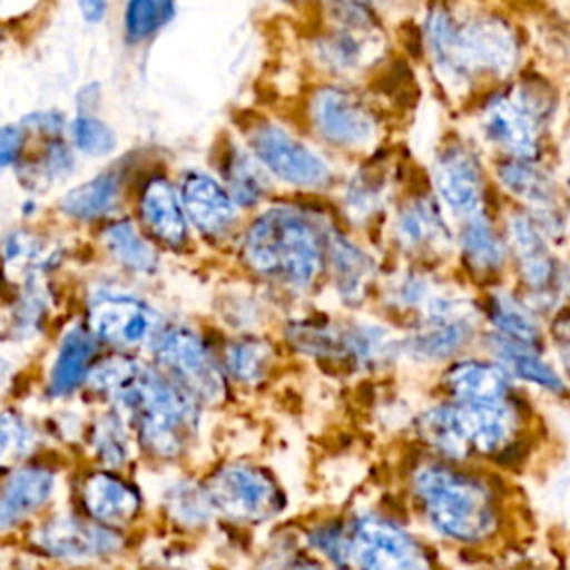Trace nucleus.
<instances>
[{
  "mask_svg": "<svg viewBox=\"0 0 570 570\" xmlns=\"http://www.w3.org/2000/svg\"><path fill=\"white\" fill-rule=\"evenodd\" d=\"M87 381L114 401L151 454L178 456L191 439L198 403L163 372L129 356H111L94 365Z\"/></svg>",
  "mask_w": 570,
  "mask_h": 570,
  "instance_id": "obj_1",
  "label": "nucleus"
},
{
  "mask_svg": "<svg viewBox=\"0 0 570 570\" xmlns=\"http://www.w3.org/2000/svg\"><path fill=\"white\" fill-rule=\"evenodd\" d=\"M240 258L263 278L309 289L327 267V236L305 212L274 205L247 225Z\"/></svg>",
  "mask_w": 570,
  "mask_h": 570,
  "instance_id": "obj_2",
  "label": "nucleus"
},
{
  "mask_svg": "<svg viewBox=\"0 0 570 570\" xmlns=\"http://www.w3.org/2000/svg\"><path fill=\"white\" fill-rule=\"evenodd\" d=\"M412 492L421 514L443 539L481 543L499 525V508L490 485L445 461H430L414 470Z\"/></svg>",
  "mask_w": 570,
  "mask_h": 570,
  "instance_id": "obj_3",
  "label": "nucleus"
},
{
  "mask_svg": "<svg viewBox=\"0 0 570 570\" xmlns=\"http://www.w3.org/2000/svg\"><path fill=\"white\" fill-rule=\"evenodd\" d=\"M434 65L452 82L503 76L519 58L512 29L497 18H459L450 9H432L425 24Z\"/></svg>",
  "mask_w": 570,
  "mask_h": 570,
  "instance_id": "obj_4",
  "label": "nucleus"
},
{
  "mask_svg": "<svg viewBox=\"0 0 570 570\" xmlns=\"http://www.w3.org/2000/svg\"><path fill=\"white\" fill-rule=\"evenodd\" d=\"M243 136L245 147L272 178L298 189H323L332 183V167L325 158L283 125L256 118Z\"/></svg>",
  "mask_w": 570,
  "mask_h": 570,
  "instance_id": "obj_5",
  "label": "nucleus"
},
{
  "mask_svg": "<svg viewBox=\"0 0 570 570\" xmlns=\"http://www.w3.org/2000/svg\"><path fill=\"white\" fill-rule=\"evenodd\" d=\"M154 354L165 376L180 385L196 403H220L227 396V374L198 332L185 325L163 327Z\"/></svg>",
  "mask_w": 570,
  "mask_h": 570,
  "instance_id": "obj_6",
  "label": "nucleus"
},
{
  "mask_svg": "<svg viewBox=\"0 0 570 570\" xmlns=\"http://www.w3.org/2000/svg\"><path fill=\"white\" fill-rule=\"evenodd\" d=\"M205 490L214 510L236 523H261L285 508V494L276 479L245 461L220 465L209 476Z\"/></svg>",
  "mask_w": 570,
  "mask_h": 570,
  "instance_id": "obj_7",
  "label": "nucleus"
},
{
  "mask_svg": "<svg viewBox=\"0 0 570 570\" xmlns=\"http://www.w3.org/2000/svg\"><path fill=\"white\" fill-rule=\"evenodd\" d=\"M548 114L550 102L543 89L523 87L492 96L483 107L481 129L492 145L512 158H534Z\"/></svg>",
  "mask_w": 570,
  "mask_h": 570,
  "instance_id": "obj_8",
  "label": "nucleus"
},
{
  "mask_svg": "<svg viewBox=\"0 0 570 570\" xmlns=\"http://www.w3.org/2000/svg\"><path fill=\"white\" fill-rule=\"evenodd\" d=\"M519 276L537 301L534 309L552 305L570 285V272L552 254L548 232L528 214H514L508 223V245Z\"/></svg>",
  "mask_w": 570,
  "mask_h": 570,
  "instance_id": "obj_9",
  "label": "nucleus"
},
{
  "mask_svg": "<svg viewBox=\"0 0 570 570\" xmlns=\"http://www.w3.org/2000/svg\"><path fill=\"white\" fill-rule=\"evenodd\" d=\"M309 122L321 140L336 149L358 151L379 136V120L372 107L352 89L321 87L309 98Z\"/></svg>",
  "mask_w": 570,
  "mask_h": 570,
  "instance_id": "obj_10",
  "label": "nucleus"
},
{
  "mask_svg": "<svg viewBox=\"0 0 570 570\" xmlns=\"http://www.w3.org/2000/svg\"><path fill=\"white\" fill-rule=\"evenodd\" d=\"M85 325L98 343L129 350L154 343L163 330V318L145 298L107 289L91 296Z\"/></svg>",
  "mask_w": 570,
  "mask_h": 570,
  "instance_id": "obj_11",
  "label": "nucleus"
},
{
  "mask_svg": "<svg viewBox=\"0 0 570 570\" xmlns=\"http://www.w3.org/2000/svg\"><path fill=\"white\" fill-rule=\"evenodd\" d=\"M347 532L350 561L358 570H432L425 548L383 517H358Z\"/></svg>",
  "mask_w": 570,
  "mask_h": 570,
  "instance_id": "obj_12",
  "label": "nucleus"
},
{
  "mask_svg": "<svg viewBox=\"0 0 570 570\" xmlns=\"http://www.w3.org/2000/svg\"><path fill=\"white\" fill-rule=\"evenodd\" d=\"M134 203L138 227L156 243L180 249L189 240V220L185 216L176 180L160 167L140 169L134 180Z\"/></svg>",
  "mask_w": 570,
  "mask_h": 570,
  "instance_id": "obj_13",
  "label": "nucleus"
},
{
  "mask_svg": "<svg viewBox=\"0 0 570 570\" xmlns=\"http://www.w3.org/2000/svg\"><path fill=\"white\" fill-rule=\"evenodd\" d=\"M189 227L209 240L227 238L238 223V205L216 174L185 169L176 180Z\"/></svg>",
  "mask_w": 570,
  "mask_h": 570,
  "instance_id": "obj_14",
  "label": "nucleus"
},
{
  "mask_svg": "<svg viewBox=\"0 0 570 570\" xmlns=\"http://www.w3.org/2000/svg\"><path fill=\"white\" fill-rule=\"evenodd\" d=\"M138 171H134L131 163L125 158L114 160L91 178L71 185L58 198V212L73 223H105L120 209L127 185L136 180Z\"/></svg>",
  "mask_w": 570,
  "mask_h": 570,
  "instance_id": "obj_15",
  "label": "nucleus"
},
{
  "mask_svg": "<svg viewBox=\"0 0 570 570\" xmlns=\"http://www.w3.org/2000/svg\"><path fill=\"white\" fill-rule=\"evenodd\" d=\"M432 180L439 200L461 220L483 214V171L465 145L450 142L436 154Z\"/></svg>",
  "mask_w": 570,
  "mask_h": 570,
  "instance_id": "obj_16",
  "label": "nucleus"
},
{
  "mask_svg": "<svg viewBox=\"0 0 570 570\" xmlns=\"http://www.w3.org/2000/svg\"><path fill=\"white\" fill-rule=\"evenodd\" d=\"M36 543L53 559L89 561L114 554L122 546V537L96 521L58 514L36 530Z\"/></svg>",
  "mask_w": 570,
  "mask_h": 570,
  "instance_id": "obj_17",
  "label": "nucleus"
},
{
  "mask_svg": "<svg viewBox=\"0 0 570 570\" xmlns=\"http://www.w3.org/2000/svg\"><path fill=\"white\" fill-rule=\"evenodd\" d=\"M452 403L456 407L461 434L470 454H497L514 439L519 428V414L512 401Z\"/></svg>",
  "mask_w": 570,
  "mask_h": 570,
  "instance_id": "obj_18",
  "label": "nucleus"
},
{
  "mask_svg": "<svg viewBox=\"0 0 570 570\" xmlns=\"http://www.w3.org/2000/svg\"><path fill=\"white\" fill-rule=\"evenodd\" d=\"M443 387L459 403L510 401L512 376L497 361L459 358L443 372Z\"/></svg>",
  "mask_w": 570,
  "mask_h": 570,
  "instance_id": "obj_19",
  "label": "nucleus"
},
{
  "mask_svg": "<svg viewBox=\"0 0 570 570\" xmlns=\"http://www.w3.org/2000/svg\"><path fill=\"white\" fill-rule=\"evenodd\" d=\"M82 508L91 521L120 528L134 521L140 512L142 499L138 490L114 472H94L85 479L80 490Z\"/></svg>",
  "mask_w": 570,
  "mask_h": 570,
  "instance_id": "obj_20",
  "label": "nucleus"
},
{
  "mask_svg": "<svg viewBox=\"0 0 570 570\" xmlns=\"http://www.w3.org/2000/svg\"><path fill=\"white\" fill-rule=\"evenodd\" d=\"M56 472L29 463L18 465L9 476L0 483V530H7L36 510H40L53 494Z\"/></svg>",
  "mask_w": 570,
  "mask_h": 570,
  "instance_id": "obj_21",
  "label": "nucleus"
},
{
  "mask_svg": "<svg viewBox=\"0 0 570 570\" xmlns=\"http://www.w3.org/2000/svg\"><path fill=\"white\" fill-rule=\"evenodd\" d=\"M58 245L27 227L11 229L0 240V269L18 287L42 281L45 272H49L58 263Z\"/></svg>",
  "mask_w": 570,
  "mask_h": 570,
  "instance_id": "obj_22",
  "label": "nucleus"
},
{
  "mask_svg": "<svg viewBox=\"0 0 570 570\" xmlns=\"http://www.w3.org/2000/svg\"><path fill=\"white\" fill-rule=\"evenodd\" d=\"M96 352H98V341L87 325L73 323L69 330H65L49 367V379H47L49 394L67 396L76 392L89 379Z\"/></svg>",
  "mask_w": 570,
  "mask_h": 570,
  "instance_id": "obj_23",
  "label": "nucleus"
},
{
  "mask_svg": "<svg viewBox=\"0 0 570 570\" xmlns=\"http://www.w3.org/2000/svg\"><path fill=\"white\" fill-rule=\"evenodd\" d=\"M78 169V154L65 136L29 140V147L13 169L24 189L38 194L58 183L69 180Z\"/></svg>",
  "mask_w": 570,
  "mask_h": 570,
  "instance_id": "obj_24",
  "label": "nucleus"
},
{
  "mask_svg": "<svg viewBox=\"0 0 570 570\" xmlns=\"http://www.w3.org/2000/svg\"><path fill=\"white\" fill-rule=\"evenodd\" d=\"M216 158L218 178L238 207H254L265 198L269 189V174L245 145L225 140L218 145Z\"/></svg>",
  "mask_w": 570,
  "mask_h": 570,
  "instance_id": "obj_25",
  "label": "nucleus"
},
{
  "mask_svg": "<svg viewBox=\"0 0 570 570\" xmlns=\"http://www.w3.org/2000/svg\"><path fill=\"white\" fill-rule=\"evenodd\" d=\"M399 243L412 252L441 249L450 245V229L441 216L439 203L430 196H416L401 205L394 223Z\"/></svg>",
  "mask_w": 570,
  "mask_h": 570,
  "instance_id": "obj_26",
  "label": "nucleus"
},
{
  "mask_svg": "<svg viewBox=\"0 0 570 570\" xmlns=\"http://www.w3.org/2000/svg\"><path fill=\"white\" fill-rule=\"evenodd\" d=\"M327 267L343 303L358 305L367 296L374 278V263L358 245L345 236H327Z\"/></svg>",
  "mask_w": 570,
  "mask_h": 570,
  "instance_id": "obj_27",
  "label": "nucleus"
},
{
  "mask_svg": "<svg viewBox=\"0 0 570 570\" xmlns=\"http://www.w3.org/2000/svg\"><path fill=\"white\" fill-rule=\"evenodd\" d=\"M100 240L107 254L125 269L134 274H154L160 265L154 240L127 216L105 220Z\"/></svg>",
  "mask_w": 570,
  "mask_h": 570,
  "instance_id": "obj_28",
  "label": "nucleus"
},
{
  "mask_svg": "<svg viewBox=\"0 0 570 570\" xmlns=\"http://www.w3.org/2000/svg\"><path fill=\"white\" fill-rule=\"evenodd\" d=\"M490 345H492L494 361L501 363L512 379H521L525 383H532V385H537L550 394H559V396H563L568 392L563 376L541 356L539 347L514 343L494 332L490 334Z\"/></svg>",
  "mask_w": 570,
  "mask_h": 570,
  "instance_id": "obj_29",
  "label": "nucleus"
},
{
  "mask_svg": "<svg viewBox=\"0 0 570 570\" xmlns=\"http://www.w3.org/2000/svg\"><path fill=\"white\" fill-rule=\"evenodd\" d=\"M370 29L372 27L338 22L316 40L318 60L334 73H354L363 69L370 62V53H374V38L370 36Z\"/></svg>",
  "mask_w": 570,
  "mask_h": 570,
  "instance_id": "obj_30",
  "label": "nucleus"
},
{
  "mask_svg": "<svg viewBox=\"0 0 570 570\" xmlns=\"http://www.w3.org/2000/svg\"><path fill=\"white\" fill-rule=\"evenodd\" d=\"M474 321H421L401 347L416 361L432 363L454 356L472 336Z\"/></svg>",
  "mask_w": 570,
  "mask_h": 570,
  "instance_id": "obj_31",
  "label": "nucleus"
},
{
  "mask_svg": "<svg viewBox=\"0 0 570 570\" xmlns=\"http://www.w3.org/2000/svg\"><path fill=\"white\" fill-rule=\"evenodd\" d=\"M488 321L494 327V334L503 338L530 347L541 345L543 332L534 305L512 292H492L488 296Z\"/></svg>",
  "mask_w": 570,
  "mask_h": 570,
  "instance_id": "obj_32",
  "label": "nucleus"
},
{
  "mask_svg": "<svg viewBox=\"0 0 570 570\" xmlns=\"http://www.w3.org/2000/svg\"><path fill=\"white\" fill-rule=\"evenodd\" d=\"M459 247L468 269L481 278L494 276L503 267L508 256L505 243L499 238V234L483 214L463 218Z\"/></svg>",
  "mask_w": 570,
  "mask_h": 570,
  "instance_id": "obj_33",
  "label": "nucleus"
},
{
  "mask_svg": "<svg viewBox=\"0 0 570 570\" xmlns=\"http://www.w3.org/2000/svg\"><path fill=\"white\" fill-rule=\"evenodd\" d=\"M178 0H125L120 13L122 40L129 47L154 42L176 18Z\"/></svg>",
  "mask_w": 570,
  "mask_h": 570,
  "instance_id": "obj_34",
  "label": "nucleus"
},
{
  "mask_svg": "<svg viewBox=\"0 0 570 570\" xmlns=\"http://www.w3.org/2000/svg\"><path fill=\"white\" fill-rule=\"evenodd\" d=\"M501 185L521 198L528 205H534L543 212L552 207L554 189L548 174L534 163V158H505L497 171Z\"/></svg>",
  "mask_w": 570,
  "mask_h": 570,
  "instance_id": "obj_35",
  "label": "nucleus"
},
{
  "mask_svg": "<svg viewBox=\"0 0 570 570\" xmlns=\"http://www.w3.org/2000/svg\"><path fill=\"white\" fill-rule=\"evenodd\" d=\"M223 370L236 383L254 385L261 383L274 365V347L269 341L258 336H240L227 343L223 352Z\"/></svg>",
  "mask_w": 570,
  "mask_h": 570,
  "instance_id": "obj_36",
  "label": "nucleus"
},
{
  "mask_svg": "<svg viewBox=\"0 0 570 570\" xmlns=\"http://www.w3.org/2000/svg\"><path fill=\"white\" fill-rule=\"evenodd\" d=\"M65 138L78 158H111L120 147L116 129L96 111H76L69 116Z\"/></svg>",
  "mask_w": 570,
  "mask_h": 570,
  "instance_id": "obj_37",
  "label": "nucleus"
},
{
  "mask_svg": "<svg viewBox=\"0 0 570 570\" xmlns=\"http://www.w3.org/2000/svg\"><path fill=\"white\" fill-rule=\"evenodd\" d=\"M419 436L432 450H436L439 454H443L448 459L456 461V459H465L470 454L465 439L461 434L456 407L452 401L434 405L419 416Z\"/></svg>",
  "mask_w": 570,
  "mask_h": 570,
  "instance_id": "obj_38",
  "label": "nucleus"
},
{
  "mask_svg": "<svg viewBox=\"0 0 570 570\" xmlns=\"http://www.w3.org/2000/svg\"><path fill=\"white\" fill-rule=\"evenodd\" d=\"M120 414L100 416L91 428V448L96 456L109 468H120L131 454V443Z\"/></svg>",
  "mask_w": 570,
  "mask_h": 570,
  "instance_id": "obj_39",
  "label": "nucleus"
},
{
  "mask_svg": "<svg viewBox=\"0 0 570 570\" xmlns=\"http://www.w3.org/2000/svg\"><path fill=\"white\" fill-rule=\"evenodd\" d=\"M38 443L36 430L18 412H0V468L24 461Z\"/></svg>",
  "mask_w": 570,
  "mask_h": 570,
  "instance_id": "obj_40",
  "label": "nucleus"
},
{
  "mask_svg": "<svg viewBox=\"0 0 570 570\" xmlns=\"http://www.w3.org/2000/svg\"><path fill=\"white\" fill-rule=\"evenodd\" d=\"M167 508L174 512L176 521L185 525H203L214 512L207 490L191 483H180L176 490H171Z\"/></svg>",
  "mask_w": 570,
  "mask_h": 570,
  "instance_id": "obj_41",
  "label": "nucleus"
},
{
  "mask_svg": "<svg viewBox=\"0 0 570 570\" xmlns=\"http://www.w3.org/2000/svg\"><path fill=\"white\" fill-rule=\"evenodd\" d=\"M67 120H69V116L65 111L49 107V109H36V111H29L27 116H22L20 127L24 129L29 140H45V138L65 136Z\"/></svg>",
  "mask_w": 570,
  "mask_h": 570,
  "instance_id": "obj_42",
  "label": "nucleus"
},
{
  "mask_svg": "<svg viewBox=\"0 0 570 570\" xmlns=\"http://www.w3.org/2000/svg\"><path fill=\"white\" fill-rule=\"evenodd\" d=\"M309 546H314L318 552H323L338 568L352 566V561H350V532L343 530V528H336V525L316 528L309 534Z\"/></svg>",
  "mask_w": 570,
  "mask_h": 570,
  "instance_id": "obj_43",
  "label": "nucleus"
},
{
  "mask_svg": "<svg viewBox=\"0 0 570 570\" xmlns=\"http://www.w3.org/2000/svg\"><path fill=\"white\" fill-rule=\"evenodd\" d=\"M27 147H29V138L20 127V122L0 125V174L16 169Z\"/></svg>",
  "mask_w": 570,
  "mask_h": 570,
  "instance_id": "obj_44",
  "label": "nucleus"
},
{
  "mask_svg": "<svg viewBox=\"0 0 570 570\" xmlns=\"http://www.w3.org/2000/svg\"><path fill=\"white\" fill-rule=\"evenodd\" d=\"M550 334H552V341H554L561 367H563L566 376L570 379V312L568 309L559 312V316L552 323Z\"/></svg>",
  "mask_w": 570,
  "mask_h": 570,
  "instance_id": "obj_45",
  "label": "nucleus"
},
{
  "mask_svg": "<svg viewBox=\"0 0 570 570\" xmlns=\"http://www.w3.org/2000/svg\"><path fill=\"white\" fill-rule=\"evenodd\" d=\"M76 7L87 24H100L109 16V0H76Z\"/></svg>",
  "mask_w": 570,
  "mask_h": 570,
  "instance_id": "obj_46",
  "label": "nucleus"
},
{
  "mask_svg": "<svg viewBox=\"0 0 570 570\" xmlns=\"http://www.w3.org/2000/svg\"><path fill=\"white\" fill-rule=\"evenodd\" d=\"M9 379H11V363L0 356V394H2L4 387L9 385Z\"/></svg>",
  "mask_w": 570,
  "mask_h": 570,
  "instance_id": "obj_47",
  "label": "nucleus"
},
{
  "mask_svg": "<svg viewBox=\"0 0 570 570\" xmlns=\"http://www.w3.org/2000/svg\"><path fill=\"white\" fill-rule=\"evenodd\" d=\"M292 570H323L318 563H309V561H303V563H296L292 566Z\"/></svg>",
  "mask_w": 570,
  "mask_h": 570,
  "instance_id": "obj_48",
  "label": "nucleus"
},
{
  "mask_svg": "<svg viewBox=\"0 0 570 570\" xmlns=\"http://www.w3.org/2000/svg\"><path fill=\"white\" fill-rule=\"evenodd\" d=\"M2 4H4V0H0V9H2Z\"/></svg>",
  "mask_w": 570,
  "mask_h": 570,
  "instance_id": "obj_49",
  "label": "nucleus"
}]
</instances>
